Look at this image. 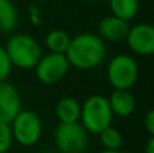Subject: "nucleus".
<instances>
[{"label":"nucleus","mask_w":154,"mask_h":153,"mask_svg":"<svg viewBox=\"0 0 154 153\" xmlns=\"http://www.w3.org/2000/svg\"><path fill=\"white\" fill-rule=\"evenodd\" d=\"M65 56L70 67L81 70L95 69L106 58V43L99 35L82 33L70 39Z\"/></svg>","instance_id":"nucleus-1"},{"label":"nucleus","mask_w":154,"mask_h":153,"mask_svg":"<svg viewBox=\"0 0 154 153\" xmlns=\"http://www.w3.org/2000/svg\"><path fill=\"white\" fill-rule=\"evenodd\" d=\"M5 52L12 67L32 69L42 57V49L35 38L27 34H14L8 38Z\"/></svg>","instance_id":"nucleus-2"},{"label":"nucleus","mask_w":154,"mask_h":153,"mask_svg":"<svg viewBox=\"0 0 154 153\" xmlns=\"http://www.w3.org/2000/svg\"><path fill=\"white\" fill-rule=\"evenodd\" d=\"M111 107L108 99L101 95H92L87 98L84 105L81 106V125L87 133L100 134L104 129L111 126L112 122Z\"/></svg>","instance_id":"nucleus-3"},{"label":"nucleus","mask_w":154,"mask_h":153,"mask_svg":"<svg viewBox=\"0 0 154 153\" xmlns=\"http://www.w3.org/2000/svg\"><path fill=\"white\" fill-rule=\"evenodd\" d=\"M14 141L22 146H32L41 140L42 136V121L39 115L30 110H20V113L10 123Z\"/></svg>","instance_id":"nucleus-4"},{"label":"nucleus","mask_w":154,"mask_h":153,"mask_svg":"<svg viewBox=\"0 0 154 153\" xmlns=\"http://www.w3.org/2000/svg\"><path fill=\"white\" fill-rule=\"evenodd\" d=\"M138 65L131 56L118 54L109 61L107 68V77L114 89H127L138 80Z\"/></svg>","instance_id":"nucleus-5"},{"label":"nucleus","mask_w":154,"mask_h":153,"mask_svg":"<svg viewBox=\"0 0 154 153\" xmlns=\"http://www.w3.org/2000/svg\"><path fill=\"white\" fill-rule=\"evenodd\" d=\"M54 142L62 153H82L88 145V133L81 123H60L54 132Z\"/></svg>","instance_id":"nucleus-6"},{"label":"nucleus","mask_w":154,"mask_h":153,"mask_svg":"<svg viewBox=\"0 0 154 153\" xmlns=\"http://www.w3.org/2000/svg\"><path fill=\"white\" fill-rule=\"evenodd\" d=\"M70 65L65 54L49 53L41 57L35 67L37 79L43 84H56L66 76Z\"/></svg>","instance_id":"nucleus-7"},{"label":"nucleus","mask_w":154,"mask_h":153,"mask_svg":"<svg viewBox=\"0 0 154 153\" xmlns=\"http://www.w3.org/2000/svg\"><path fill=\"white\" fill-rule=\"evenodd\" d=\"M127 45L135 54L153 56L154 54V26L149 23L135 24L128 30L126 37Z\"/></svg>","instance_id":"nucleus-8"},{"label":"nucleus","mask_w":154,"mask_h":153,"mask_svg":"<svg viewBox=\"0 0 154 153\" xmlns=\"http://www.w3.org/2000/svg\"><path fill=\"white\" fill-rule=\"evenodd\" d=\"M22 110L19 91L8 81L0 83V123H11Z\"/></svg>","instance_id":"nucleus-9"},{"label":"nucleus","mask_w":154,"mask_h":153,"mask_svg":"<svg viewBox=\"0 0 154 153\" xmlns=\"http://www.w3.org/2000/svg\"><path fill=\"white\" fill-rule=\"evenodd\" d=\"M97 29H99V37L101 39L118 42V41H122L127 37L130 27H128V23L126 20H122V19L111 15L101 19Z\"/></svg>","instance_id":"nucleus-10"},{"label":"nucleus","mask_w":154,"mask_h":153,"mask_svg":"<svg viewBox=\"0 0 154 153\" xmlns=\"http://www.w3.org/2000/svg\"><path fill=\"white\" fill-rule=\"evenodd\" d=\"M114 115L130 117L135 111V98L127 89H114L108 99Z\"/></svg>","instance_id":"nucleus-11"},{"label":"nucleus","mask_w":154,"mask_h":153,"mask_svg":"<svg viewBox=\"0 0 154 153\" xmlns=\"http://www.w3.org/2000/svg\"><path fill=\"white\" fill-rule=\"evenodd\" d=\"M56 114L60 119V123H76L80 121L81 105L75 98L65 96L57 103Z\"/></svg>","instance_id":"nucleus-12"},{"label":"nucleus","mask_w":154,"mask_h":153,"mask_svg":"<svg viewBox=\"0 0 154 153\" xmlns=\"http://www.w3.org/2000/svg\"><path fill=\"white\" fill-rule=\"evenodd\" d=\"M112 15L122 20H131L139 10V0H109Z\"/></svg>","instance_id":"nucleus-13"},{"label":"nucleus","mask_w":154,"mask_h":153,"mask_svg":"<svg viewBox=\"0 0 154 153\" xmlns=\"http://www.w3.org/2000/svg\"><path fill=\"white\" fill-rule=\"evenodd\" d=\"M18 26V11L14 3L0 0V33H11Z\"/></svg>","instance_id":"nucleus-14"},{"label":"nucleus","mask_w":154,"mask_h":153,"mask_svg":"<svg viewBox=\"0 0 154 153\" xmlns=\"http://www.w3.org/2000/svg\"><path fill=\"white\" fill-rule=\"evenodd\" d=\"M72 38L69 37L66 31L64 30H51L45 38V43L50 53H60L65 54L69 48V43Z\"/></svg>","instance_id":"nucleus-15"},{"label":"nucleus","mask_w":154,"mask_h":153,"mask_svg":"<svg viewBox=\"0 0 154 153\" xmlns=\"http://www.w3.org/2000/svg\"><path fill=\"white\" fill-rule=\"evenodd\" d=\"M99 137H100V142H101V145L104 146L106 151H120L123 138L118 129L109 126V127H107V129H104L103 132L99 134Z\"/></svg>","instance_id":"nucleus-16"},{"label":"nucleus","mask_w":154,"mask_h":153,"mask_svg":"<svg viewBox=\"0 0 154 153\" xmlns=\"http://www.w3.org/2000/svg\"><path fill=\"white\" fill-rule=\"evenodd\" d=\"M14 144V136L10 123H0V153H7Z\"/></svg>","instance_id":"nucleus-17"},{"label":"nucleus","mask_w":154,"mask_h":153,"mask_svg":"<svg viewBox=\"0 0 154 153\" xmlns=\"http://www.w3.org/2000/svg\"><path fill=\"white\" fill-rule=\"evenodd\" d=\"M12 70V64H11L8 54L3 46H0V83L7 81L8 76L11 75Z\"/></svg>","instance_id":"nucleus-18"},{"label":"nucleus","mask_w":154,"mask_h":153,"mask_svg":"<svg viewBox=\"0 0 154 153\" xmlns=\"http://www.w3.org/2000/svg\"><path fill=\"white\" fill-rule=\"evenodd\" d=\"M145 126H146L147 132L152 136H154V108L150 110L145 117Z\"/></svg>","instance_id":"nucleus-19"},{"label":"nucleus","mask_w":154,"mask_h":153,"mask_svg":"<svg viewBox=\"0 0 154 153\" xmlns=\"http://www.w3.org/2000/svg\"><path fill=\"white\" fill-rule=\"evenodd\" d=\"M145 153H154V136H152L150 140L147 141L146 148H145Z\"/></svg>","instance_id":"nucleus-20"},{"label":"nucleus","mask_w":154,"mask_h":153,"mask_svg":"<svg viewBox=\"0 0 154 153\" xmlns=\"http://www.w3.org/2000/svg\"><path fill=\"white\" fill-rule=\"evenodd\" d=\"M100 153H125V152H122V151H106V149H104V151L100 152Z\"/></svg>","instance_id":"nucleus-21"},{"label":"nucleus","mask_w":154,"mask_h":153,"mask_svg":"<svg viewBox=\"0 0 154 153\" xmlns=\"http://www.w3.org/2000/svg\"><path fill=\"white\" fill-rule=\"evenodd\" d=\"M8 2H11V3H14V2H16V0H8Z\"/></svg>","instance_id":"nucleus-22"}]
</instances>
